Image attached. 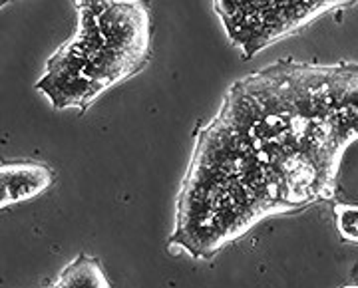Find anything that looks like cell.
Wrapping results in <instances>:
<instances>
[{
  "label": "cell",
  "instance_id": "1",
  "mask_svg": "<svg viewBox=\"0 0 358 288\" xmlns=\"http://www.w3.org/2000/svg\"><path fill=\"white\" fill-rule=\"evenodd\" d=\"M358 139V64L279 60L231 84L197 127L167 249L211 259L259 221L333 199Z\"/></svg>",
  "mask_w": 358,
  "mask_h": 288
},
{
  "label": "cell",
  "instance_id": "2",
  "mask_svg": "<svg viewBox=\"0 0 358 288\" xmlns=\"http://www.w3.org/2000/svg\"><path fill=\"white\" fill-rule=\"evenodd\" d=\"M78 28L46 60L36 89L54 110L86 113L152 60V0H74Z\"/></svg>",
  "mask_w": 358,
  "mask_h": 288
},
{
  "label": "cell",
  "instance_id": "3",
  "mask_svg": "<svg viewBox=\"0 0 358 288\" xmlns=\"http://www.w3.org/2000/svg\"><path fill=\"white\" fill-rule=\"evenodd\" d=\"M227 36L243 58L291 36L322 14L358 0H211Z\"/></svg>",
  "mask_w": 358,
  "mask_h": 288
},
{
  "label": "cell",
  "instance_id": "4",
  "mask_svg": "<svg viewBox=\"0 0 358 288\" xmlns=\"http://www.w3.org/2000/svg\"><path fill=\"white\" fill-rule=\"evenodd\" d=\"M56 183V171L36 159H14L0 165V207H13L44 195Z\"/></svg>",
  "mask_w": 358,
  "mask_h": 288
},
{
  "label": "cell",
  "instance_id": "5",
  "mask_svg": "<svg viewBox=\"0 0 358 288\" xmlns=\"http://www.w3.org/2000/svg\"><path fill=\"white\" fill-rule=\"evenodd\" d=\"M52 287L70 288V287H92V288H112L110 278L96 257L78 254L72 263L62 268L58 278H54Z\"/></svg>",
  "mask_w": 358,
  "mask_h": 288
},
{
  "label": "cell",
  "instance_id": "6",
  "mask_svg": "<svg viewBox=\"0 0 358 288\" xmlns=\"http://www.w3.org/2000/svg\"><path fill=\"white\" fill-rule=\"evenodd\" d=\"M334 226L338 237L348 245H358V205L357 203H336L333 207Z\"/></svg>",
  "mask_w": 358,
  "mask_h": 288
}]
</instances>
